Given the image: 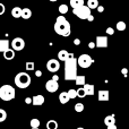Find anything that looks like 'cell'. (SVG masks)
<instances>
[{
    "label": "cell",
    "instance_id": "44",
    "mask_svg": "<svg viewBox=\"0 0 129 129\" xmlns=\"http://www.w3.org/2000/svg\"><path fill=\"white\" fill-rule=\"evenodd\" d=\"M77 129H85V128H83V127H78Z\"/></svg>",
    "mask_w": 129,
    "mask_h": 129
},
{
    "label": "cell",
    "instance_id": "19",
    "mask_svg": "<svg viewBox=\"0 0 129 129\" xmlns=\"http://www.w3.org/2000/svg\"><path fill=\"white\" fill-rule=\"evenodd\" d=\"M69 56V52L67 50H60L58 53V60L59 61H64Z\"/></svg>",
    "mask_w": 129,
    "mask_h": 129
},
{
    "label": "cell",
    "instance_id": "42",
    "mask_svg": "<svg viewBox=\"0 0 129 129\" xmlns=\"http://www.w3.org/2000/svg\"><path fill=\"white\" fill-rule=\"evenodd\" d=\"M87 20H88V22H93V20H94V16L91 14V15L87 17Z\"/></svg>",
    "mask_w": 129,
    "mask_h": 129
},
{
    "label": "cell",
    "instance_id": "21",
    "mask_svg": "<svg viewBox=\"0 0 129 129\" xmlns=\"http://www.w3.org/2000/svg\"><path fill=\"white\" fill-rule=\"evenodd\" d=\"M104 123L105 126L112 125V123H116V118H114L113 114H110V116H107L104 118Z\"/></svg>",
    "mask_w": 129,
    "mask_h": 129
},
{
    "label": "cell",
    "instance_id": "29",
    "mask_svg": "<svg viewBox=\"0 0 129 129\" xmlns=\"http://www.w3.org/2000/svg\"><path fill=\"white\" fill-rule=\"evenodd\" d=\"M67 93H68L69 99H70V100H73V99H76V98H77V93H76V89H74V88H70L69 91H67Z\"/></svg>",
    "mask_w": 129,
    "mask_h": 129
},
{
    "label": "cell",
    "instance_id": "3",
    "mask_svg": "<svg viewBox=\"0 0 129 129\" xmlns=\"http://www.w3.org/2000/svg\"><path fill=\"white\" fill-rule=\"evenodd\" d=\"M15 85L18 87V88H27V87L31 85L32 79H31V76L26 73V71H20L18 73L17 75L15 76Z\"/></svg>",
    "mask_w": 129,
    "mask_h": 129
},
{
    "label": "cell",
    "instance_id": "41",
    "mask_svg": "<svg viewBox=\"0 0 129 129\" xmlns=\"http://www.w3.org/2000/svg\"><path fill=\"white\" fill-rule=\"evenodd\" d=\"M121 73H122V74H123V76L126 77V76H127V74H128V69H127V68H123L122 70H121Z\"/></svg>",
    "mask_w": 129,
    "mask_h": 129
},
{
    "label": "cell",
    "instance_id": "31",
    "mask_svg": "<svg viewBox=\"0 0 129 129\" xmlns=\"http://www.w3.org/2000/svg\"><path fill=\"white\" fill-rule=\"evenodd\" d=\"M59 13H60L61 15L67 14L68 13V6H67V5H60V6H59Z\"/></svg>",
    "mask_w": 129,
    "mask_h": 129
},
{
    "label": "cell",
    "instance_id": "30",
    "mask_svg": "<svg viewBox=\"0 0 129 129\" xmlns=\"http://www.w3.org/2000/svg\"><path fill=\"white\" fill-rule=\"evenodd\" d=\"M75 111L78 112V113H80V112L84 111V104L83 103H76L75 104Z\"/></svg>",
    "mask_w": 129,
    "mask_h": 129
},
{
    "label": "cell",
    "instance_id": "20",
    "mask_svg": "<svg viewBox=\"0 0 129 129\" xmlns=\"http://www.w3.org/2000/svg\"><path fill=\"white\" fill-rule=\"evenodd\" d=\"M20 14H22V8L20 7H14L11 9V16L14 18H20Z\"/></svg>",
    "mask_w": 129,
    "mask_h": 129
},
{
    "label": "cell",
    "instance_id": "47",
    "mask_svg": "<svg viewBox=\"0 0 129 129\" xmlns=\"http://www.w3.org/2000/svg\"><path fill=\"white\" fill-rule=\"evenodd\" d=\"M117 129H119V128H117Z\"/></svg>",
    "mask_w": 129,
    "mask_h": 129
},
{
    "label": "cell",
    "instance_id": "10",
    "mask_svg": "<svg viewBox=\"0 0 129 129\" xmlns=\"http://www.w3.org/2000/svg\"><path fill=\"white\" fill-rule=\"evenodd\" d=\"M45 89H47L49 93H54L59 89V84L57 80H53V79H50L45 83Z\"/></svg>",
    "mask_w": 129,
    "mask_h": 129
},
{
    "label": "cell",
    "instance_id": "24",
    "mask_svg": "<svg viewBox=\"0 0 129 129\" xmlns=\"http://www.w3.org/2000/svg\"><path fill=\"white\" fill-rule=\"evenodd\" d=\"M87 7L89 9H96V7L99 6V0H87Z\"/></svg>",
    "mask_w": 129,
    "mask_h": 129
},
{
    "label": "cell",
    "instance_id": "38",
    "mask_svg": "<svg viewBox=\"0 0 129 129\" xmlns=\"http://www.w3.org/2000/svg\"><path fill=\"white\" fill-rule=\"evenodd\" d=\"M107 128L108 129H117V126H116V123H112V125L107 126Z\"/></svg>",
    "mask_w": 129,
    "mask_h": 129
},
{
    "label": "cell",
    "instance_id": "9",
    "mask_svg": "<svg viewBox=\"0 0 129 129\" xmlns=\"http://www.w3.org/2000/svg\"><path fill=\"white\" fill-rule=\"evenodd\" d=\"M108 44H109V41H108V36L104 35H99L96 36L95 39V47L100 48V49H104V48H108Z\"/></svg>",
    "mask_w": 129,
    "mask_h": 129
},
{
    "label": "cell",
    "instance_id": "5",
    "mask_svg": "<svg viewBox=\"0 0 129 129\" xmlns=\"http://www.w3.org/2000/svg\"><path fill=\"white\" fill-rule=\"evenodd\" d=\"M73 14L75 16H77L79 19H87V17L91 15V9L86 5H82V6L77 7V8H74Z\"/></svg>",
    "mask_w": 129,
    "mask_h": 129
},
{
    "label": "cell",
    "instance_id": "34",
    "mask_svg": "<svg viewBox=\"0 0 129 129\" xmlns=\"http://www.w3.org/2000/svg\"><path fill=\"white\" fill-rule=\"evenodd\" d=\"M105 32H107L108 35H113V34H114V29L112 28V27H108Z\"/></svg>",
    "mask_w": 129,
    "mask_h": 129
},
{
    "label": "cell",
    "instance_id": "32",
    "mask_svg": "<svg viewBox=\"0 0 129 129\" xmlns=\"http://www.w3.org/2000/svg\"><path fill=\"white\" fill-rule=\"evenodd\" d=\"M6 119H7V112H6V110L0 109V122L5 121Z\"/></svg>",
    "mask_w": 129,
    "mask_h": 129
},
{
    "label": "cell",
    "instance_id": "43",
    "mask_svg": "<svg viewBox=\"0 0 129 129\" xmlns=\"http://www.w3.org/2000/svg\"><path fill=\"white\" fill-rule=\"evenodd\" d=\"M51 79L57 80V82H58V80H59V76H58V75H53V76H52V78H51Z\"/></svg>",
    "mask_w": 129,
    "mask_h": 129
},
{
    "label": "cell",
    "instance_id": "35",
    "mask_svg": "<svg viewBox=\"0 0 129 129\" xmlns=\"http://www.w3.org/2000/svg\"><path fill=\"white\" fill-rule=\"evenodd\" d=\"M96 9H98L99 13H103V11H104V7H103V6H100V5L96 7Z\"/></svg>",
    "mask_w": 129,
    "mask_h": 129
},
{
    "label": "cell",
    "instance_id": "36",
    "mask_svg": "<svg viewBox=\"0 0 129 129\" xmlns=\"http://www.w3.org/2000/svg\"><path fill=\"white\" fill-rule=\"evenodd\" d=\"M88 48H89L91 50H93L94 48H95V42H89V43H88Z\"/></svg>",
    "mask_w": 129,
    "mask_h": 129
},
{
    "label": "cell",
    "instance_id": "40",
    "mask_svg": "<svg viewBox=\"0 0 129 129\" xmlns=\"http://www.w3.org/2000/svg\"><path fill=\"white\" fill-rule=\"evenodd\" d=\"M35 76L36 77H41V76H42V71L41 70H35Z\"/></svg>",
    "mask_w": 129,
    "mask_h": 129
},
{
    "label": "cell",
    "instance_id": "37",
    "mask_svg": "<svg viewBox=\"0 0 129 129\" xmlns=\"http://www.w3.org/2000/svg\"><path fill=\"white\" fill-rule=\"evenodd\" d=\"M25 103H26V104H32V98H26L25 99Z\"/></svg>",
    "mask_w": 129,
    "mask_h": 129
},
{
    "label": "cell",
    "instance_id": "28",
    "mask_svg": "<svg viewBox=\"0 0 129 129\" xmlns=\"http://www.w3.org/2000/svg\"><path fill=\"white\" fill-rule=\"evenodd\" d=\"M76 93H77V98H80V99H84L85 96H86V94H85V91L83 87H79L78 89H76Z\"/></svg>",
    "mask_w": 129,
    "mask_h": 129
},
{
    "label": "cell",
    "instance_id": "7",
    "mask_svg": "<svg viewBox=\"0 0 129 129\" xmlns=\"http://www.w3.org/2000/svg\"><path fill=\"white\" fill-rule=\"evenodd\" d=\"M25 48V41L22 38H15L11 41V49L15 51H22Z\"/></svg>",
    "mask_w": 129,
    "mask_h": 129
},
{
    "label": "cell",
    "instance_id": "23",
    "mask_svg": "<svg viewBox=\"0 0 129 129\" xmlns=\"http://www.w3.org/2000/svg\"><path fill=\"white\" fill-rule=\"evenodd\" d=\"M59 125L58 122H57L56 120H53V119H51V120H49L47 122V128L48 129H58Z\"/></svg>",
    "mask_w": 129,
    "mask_h": 129
},
{
    "label": "cell",
    "instance_id": "33",
    "mask_svg": "<svg viewBox=\"0 0 129 129\" xmlns=\"http://www.w3.org/2000/svg\"><path fill=\"white\" fill-rule=\"evenodd\" d=\"M5 11H6V7H5L4 4H1V2H0V16L4 15Z\"/></svg>",
    "mask_w": 129,
    "mask_h": 129
},
{
    "label": "cell",
    "instance_id": "1",
    "mask_svg": "<svg viewBox=\"0 0 129 129\" xmlns=\"http://www.w3.org/2000/svg\"><path fill=\"white\" fill-rule=\"evenodd\" d=\"M77 58L73 53H69L68 58L64 60V79L70 82L74 80L77 76Z\"/></svg>",
    "mask_w": 129,
    "mask_h": 129
},
{
    "label": "cell",
    "instance_id": "17",
    "mask_svg": "<svg viewBox=\"0 0 129 129\" xmlns=\"http://www.w3.org/2000/svg\"><path fill=\"white\" fill-rule=\"evenodd\" d=\"M20 17L24 18V19H29V18L32 17V10L29 8H22Z\"/></svg>",
    "mask_w": 129,
    "mask_h": 129
},
{
    "label": "cell",
    "instance_id": "11",
    "mask_svg": "<svg viewBox=\"0 0 129 129\" xmlns=\"http://www.w3.org/2000/svg\"><path fill=\"white\" fill-rule=\"evenodd\" d=\"M109 94H110L109 91H107V89H101L98 93V100L100 101V102H107L110 99Z\"/></svg>",
    "mask_w": 129,
    "mask_h": 129
},
{
    "label": "cell",
    "instance_id": "14",
    "mask_svg": "<svg viewBox=\"0 0 129 129\" xmlns=\"http://www.w3.org/2000/svg\"><path fill=\"white\" fill-rule=\"evenodd\" d=\"M83 86H84L83 88H84L85 94H86V95H93V94H94V92H95V87H94V85L86 84V83H85Z\"/></svg>",
    "mask_w": 129,
    "mask_h": 129
},
{
    "label": "cell",
    "instance_id": "25",
    "mask_svg": "<svg viewBox=\"0 0 129 129\" xmlns=\"http://www.w3.org/2000/svg\"><path fill=\"white\" fill-rule=\"evenodd\" d=\"M116 27H117V29H118L119 32H122V31H125V29H126V27H127V25H126V23H125V22H122V20H120V22H118V23H117Z\"/></svg>",
    "mask_w": 129,
    "mask_h": 129
},
{
    "label": "cell",
    "instance_id": "45",
    "mask_svg": "<svg viewBox=\"0 0 129 129\" xmlns=\"http://www.w3.org/2000/svg\"><path fill=\"white\" fill-rule=\"evenodd\" d=\"M50 1H52V2H53V1H57V0H50Z\"/></svg>",
    "mask_w": 129,
    "mask_h": 129
},
{
    "label": "cell",
    "instance_id": "22",
    "mask_svg": "<svg viewBox=\"0 0 129 129\" xmlns=\"http://www.w3.org/2000/svg\"><path fill=\"white\" fill-rule=\"evenodd\" d=\"M69 5L71 6V8H77V7L84 5V0H69Z\"/></svg>",
    "mask_w": 129,
    "mask_h": 129
},
{
    "label": "cell",
    "instance_id": "12",
    "mask_svg": "<svg viewBox=\"0 0 129 129\" xmlns=\"http://www.w3.org/2000/svg\"><path fill=\"white\" fill-rule=\"evenodd\" d=\"M45 102V99L43 95H34L32 98V104L35 105V107H41L43 105Z\"/></svg>",
    "mask_w": 129,
    "mask_h": 129
},
{
    "label": "cell",
    "instance_id": "13",
    "mask_svg": "<svg viewBox=\"0 0 129 129\" xmlns=\"http://www.w3.org/2000/svg\"><path fill=\"white\" fill-rule=\"evenodd\" d=\"M15 50H13L11 48H8L7 50H5L2 53H4V58L6 59V60H13L14 58H15Z\"/></svg>",
    "mask_w": 129,
    "mask_h": 129
},
{
    "label": "cell",
    "instance_id": "39",
    "mask_svg": "<svg viewBox=\"0 0 129 129\" xmlns=\"http://www.w3.org/2000/svg\"><path fill=\"white\" fill-rule=\"evenodd\" d=\"M74 44L75 45H80V40L79 39H75V40H74Z\"/></svg>",
    "mask_w": 129,
    "mask_h": 129
},
{
    "label": "cell",
    "instance_id": "16",
    "mask_svg": "<svg viewBox=\"0 0 129 129\" xmlns=\"http://www.w3.org/2000/svg\"><path fill=\"white\" fill-rule=\"evenodd\" d=\"M59 101H60L61 104H66V103H68L69 101H70L68 93H67V92H61V93L59 94Z\"/></svg>",
    "mask_w": 129,
    "mask_h": 129
},
{
    "label": "cell",
    "instance_id": "4",
    "mask_svg": "<svg viewBox=\"0 0 129 129\" xmlns=\"http://www.w3.org/2000/svg\"><path fill=\"white\" fill-rule=\"evenodd\" d=\"M16 96V91L11 85H8V84H5L0 87V99L2 101H11L14 100Z\"/></svg>",
    "mask_w": 129,
    "mask_h": 129
},
{
    "label": "cell",
    "instance_id": "18",
    "mask_svg": "<svg viewBox=\"0 0 129 129\" xmlns=\"http://www.w3.org/2000/svg\"><path fill=\"white\" fill-rule=\"evenodd\" d=\"M74 80H75V84L77 85V86H83V85L86 83V78L83 75H77Z\"/></svg>",
    "mask_w": 129,
    "mask_h": 129
},
{
    "label": "cell",
    "instance_id": "27",
    "mask_svg": "<svg viewBox=\"0 0 129 129\" xmlns=\"http://www.w3.org/2000/svg\"><path fill=\"white\" fill-rule=\"evenodd\" d=\"M25 69L28 71H33L34 69H35V63H34L33 61H27V62L25 63Z\"/></svg>",
    "mask_w": 129,
    "mask_h": 129
},
{
    "label": "cell",
    "instance_id": "15",
    "mask_svg": "<svg viewBox=\"0 0 129 129\" xmlns=\"http://www.w3.org/2000/svg\"><path fill=\"white\" fill-rule=\"evenodd\" d=\"M8 48H10V42H9V40H6V39H0V53H2V52L5 51V50H7Z\"/></svg>",
    "mask_w": 129,
    "mask_h": 129
},
{
    "label": "cell",
    "instance_id": "8",
    "mask_svg": "<svg viewBox=\"0 0 129 129\" xmlns=\"http://www.w3.org/2000/svg\"><path fill=\"white\" fill-rule=\"evenodd\" d=\"M47 69L50 73H57L60 69V61L57 59H50L47 62Z\"/></svg>",
    "mask_w": 129,
    "mask_h": 129
},
{
    "label": "cell",
    "instance_id": "2",
    "mask_svg": "<svg viewBox=\"0 0 129 129\" xmlns=\"http://www.w3.org/2000/svg\"><path fill=\"white\" fill-rule=\"evenodd\" d=\"M54 32L60 36H69L71 34V26L70 23L63 17L62 15L58 16L54 23Z\"/></svg>",
    "mask_w": 129,
    "mask_h": 129
},
{
    "label": "cell",
    "instance_id": "6",
    "mask_svg": "<svg viewBox=\"0 0 129 129\" xmlns=\"http://www.w3.org/2000/svg\"><path fill=\"white\" fill-rule=\"evenodd\" d=\"M94 62V60L92 59V57L87 53L80 54L77 58V64L80 68H89L92 66V63Z\"/></svg>",
    "mask_w": 129,
    "mask_h": 129
},
{
    "label": "cell",
    "instance_id": "26",
    "mask_svg": "<svg viewBox=\"0 0 129 129\" xmlns=\"http://www.w3.org/2000/svg\"><path fill=\"white\" fill-rule=\"evenodd\" d=\"M29 125H31L32 128H39L41 123H40V120H39V119L33 118V119H31V121H29Z\"/></svg>",
    "mask_w": 129,
    "mask_h": 129
},
{
    "label": "cell",
    "instance_id": "46",
    "mask_svg": "<svg viewBox=\"0 0 129 129\" xmlns=\"http://www.w3.org/2000/svg\"><path fill=\"white\" fill-rule=\"evenodd\" d=\"M32 129H39V128H32Z\"/></svg>",
    "mask_w": 129,
    "mask_h": 129
}]
</instances>
